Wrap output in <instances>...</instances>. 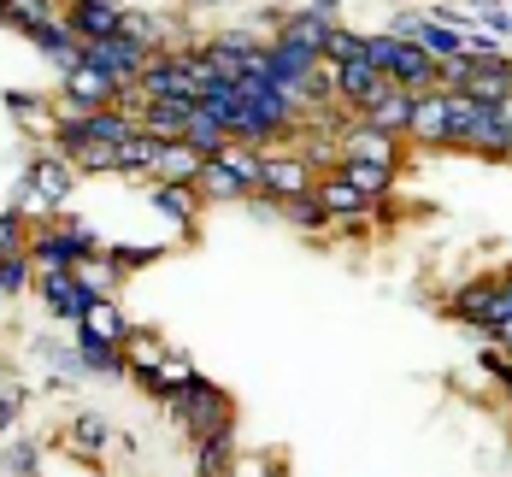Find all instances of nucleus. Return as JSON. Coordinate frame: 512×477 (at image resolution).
I'll list each match as a JSON object with an SVG mask.
<instances>
[{"label":"nucleus","instance_id":"nucleus-22","mask_svg":"<svg viewBox=\"0 0 512 477\" xmlns=\"http://www.w3.org/2000/svg\"><path fill=\"white\" fill-rule=\"evenodd\" d=\"M154 154H159V136L136 130V136H124L112 148V171H154Z\"/></svg>","mask_w":512,"mask_h":477},{"label":"nucleus","instance_id":"nucleus-21","mask_svg":"<svg viewBox=\"0 0 512 477\" xmlns=\"http://www.w3.org/2000/svg\"><path fill=\"white\" fill-rule=\"evenodd\" d=\"M312 195H318V207H324V218H359V212L371 207V201L359 195V189L348 183V177H336V183H318Z\"/></svg>","mask_w":512,"mask_h":477},{"label":"nucleus","instance_id":"nucleus-2","mask_svg":"<svg viewBox=\"0 0 512 477\" xmlns=\"http://www.w3.org/2000/svg\"><path fill=\"white\" fill-rule=\"evenodd\" d=\"M118 95H124V89H118V77L101 71V65H89V59H77V65L65 71V101H71L65 118H77V112H101V106H112Z\"/></svg>","mask_w":512,"mask_h":477},{"label":"nucleus","instance_id":"nucleus-5","mask_svg":"<svg viewBox=\"0 0 512 477\" xmlns=\"http://www.w3.org/2000/svg\"><path fill=\"white\" fill-rule=\"evenodd\" d=\"M471 59V53H465ZM471 101H483V106H495V101H507L512 95V53H489V59H471L465 65V83H460Z\"/></svg>","mask_w":512,"mask_h":477},{"label":"nucleus","instance_id":"nucleus-12","mask_svg":"<svg viewBox=\"0 0 512 477\" xmlns=\"http://www.w3.org/2000/svg\"><path fill=\"white\" fill-rule=\"evenodd\" d=\"M201 165L206 159L189 148V142H159V154H154V183H189L195 189V177H201Z\"/></svg>","mask_w":512,"mask_h":477},{"label":"nucleus","instance_id":"nucleus-27","mask_svg":"<svg viewBox=\"0 0 512 477\" xmlns=\"http://www.w3.org/2000/svg\"><path fill=\"white\" fill-rule=\"evenodd\" d=\"M359 53H365V36L342 30V24H336V30L324 36V59H330V65H348V59H359Z\"/></svg>","mask_w":512,"mask_h":477},{"label":"nucleus","instance_id":"nucleus-4","mask_svg":"<svg viewBox=\"0 0 512 477\" xmlns=\"http://www.w3.org/2000/svg\"><path fill=\"white\" fill-rule=\"evenodd\" d=\"M454 313L471 318V324H483V336H489V324H501L512 313V295H507V277H483V283H471L454 295Z\"/></svg>","mask_w":512,"mask_h":477},{"label":"nucleus","instance_id":"nucleus-13","mask_svg":"<svg viewBox=\"0 0 512 477\" xmlns=\"http://www.w3.org/2000/svg\"><path fill=\"white\" fill-rule=\"evenodd\" d=\"M189 112H195V101H142V130L148 136H159V142H183V130H189Z\"/></svg>","mask_w":512,"mask_h":477},{"label":"nucleus","instance_id":"nucleus-6","mask_svg":"<svg viewBox=\"0 0 512 477\" xmlns=\"http://www.w3.org/2000/svg\"><path fill=\"white\" fill-rule=\"evenodd\" d=\"M401 42V36H395ZM389 83H401L407 95H424V89H442V59L424 53L418 42H401L395 48V65H389Z\"/></svg>","mask_w":512,"mask_h":477},{"label":"nucleus","instance_id":"nucleus-10","mask_svg":"<svg viewBox=\"0 0 512 477\" xmlns=\"http://www.w3.org/2000/svg\"><path fill=\"white\" fill-rule=\"evenodd\" d=\"M36 289H42V301H48L53 313L71 318V324H77V318H83V307L95 301V295H89V289H83L71 271H42V277H36Z\"/></svg>","mask_w":512,"mask_h":477},{"label":"nucleus","instance_id":"nucleus-24","mask_svg":"<svg viewBox=\"0 0 512 477\" xmlns=\"http://www.w3.org/2000/svg\"><path fill=\"white\" fill-rule=\"evenodd\" d=\"M0 18L18 24L24 36H36L42 24H53V0H0Z\"/></svg>","mask_w":512,"mask_h":477},{"label":"nucleus","instance_id":"nucleus-16","mask_svg":"<svg viewBox=\"0 0 512 477\" xmlns=\"http://www.w3.org/2000/svg\"><path fill=\"white\" fill-rule=\"evenodd\" d=\"M95 342H112V348H124V336H130V324H124V313L112 307V295H95L89 307H83V318H77Z\"/></svg>","mask_w":512,"mask_h":477},{"label":"nucleus","instance_id":"nucleus-28","mask_svg":"<svg viewBox=\"0 0 512 477\" xmlns=\"http://www.w3.org/2000/svg\"><path fill=\"white\" fill-rule=\"evenodd\" d=\"M6 254H30V242H24V218H18V207L0 212V260Z\"/></svg>","mask_w":512,"mask_h":477},{"label":"nucleus","instance_id":"nucleus-8","mask_svg":"<svg viewBox=\"0 0 512 477\" xmlns=\"http://www.w3.org/2000/svg\"><path fill=\"white\" fill-rule=\"evenodd\" d=\"M71 195V165L65 159H36L30 171H24V207H59Z\"/></svg>","mask_w":512,"mask_h":477},{"label":"nucleus","instance_id":"nucleus-32","mask_svg":"<svg viewBox=\"0 0 512 477\" xmlns=\"http://www.w3.org/2000/svg\"><path fill=\"white\" fill-rule=\"evenodd\" d=\"M18 407H24L18 383H6V377H0V430H12V424H18Z\"/></svg>","mask_w":512,"mask_h":477},{"label":"nucleus","instance_id":"nucleus-26","mask_svg":"<svg viewBox=\"0 0 512 477\" xmlns=\"http://www.w3.org/2000/svg\"><path fill=\"white\" fill-rule=\"evenodd\" d=\"M195 448H201V477H224V466H230V448H236V430H218V436H201Z\"/></svg>","mask_w":512,"mask_h":477},{"label":"nucleus","instance_id":"nucleus-23","mask_svg":"<svg viewBox=\"0 0 512 477\" xmlns=\"http://www.w3.org/2000/svg\"><path fill=\"white\" fill-rule=\"evenodd\" d=\"M106 436H112V430H106L101 413H77V419H71V436H65V448L89 460V454H101L106 448Z\"/></svg>","mask_w":512,"mask_h":477},{"label":"nucleus","instance_id":"nucleus-7","mask_svg":"<svg viewBox=\"0 0 512 477\" xmlns=\"http://www.w3.org/2000/svg\"><path fill=\"white\" fill-rule=\"evenodd\" d=\"M407 136L412 142H424V148H448V89H424V95H412Z\"/></svg>","mask_w":512,"mask_h":477},{"label":"nucleus","instance_id":"nucleus-1","mask_svg":"<svg viewBox=\"0 0 512 477\" xmlns=\"http://www.w3.org/2000/svg\"><path fill=\"white\" fill-rule=\"evenodd\" d=\"M165 407H171V419L183 424L195 442L201 436H218V430H236V413H230V395L218 389V383H206V377H195V383H183L177 395H165Z\"/></svg>","mask_w":512,"mask_h":477},{"label":"nucleus","instance_id":"nucleus-14","mask_svg":"<svg viewBox=\"0 0 512 477\" xmlns=\"http://www.w3.org/2000/svg\"><path fill=\"white\" fill-rule=\"evenodd\" d=\"M359 118H365V124H377V130H389V136H407V118H412V95H407V89H401V83H389V89H383L377 101L365 106Z\"/></svg>","mask_w":512,"mask_h":477},{"label":"nucleus","instance_id":"nucleus-11","mask_svg":"<svg viewBox=\"0 0 512 477\" xmlns=\"http://www.w3.org/2000/svg\"><path fill=\"white\" fill-rule=\"evenodd\" d=\"M259 189L277 201H295V195H312V177L301 159H259Z\"/></svg>","mask_w":512,"mask_h":477},{"label":"nucleus","instance_id":"nucleus-31","mask_svg":"<svg viewBox=\"0 0 512 477\" xmlns=\"http://www.w3.org/2000/svg\"><path fill=\"white\" fill-rule=\"evenodd\" d=\"M0 466H6L12 477H30V472H36V448H30V442H18V448H6V460H0Z\"/></svg>","mask_w":512,"mask_h":477},{"label":"nucleus","instance_id":"nucleus-20","mask_svg":"<svg viewBox=\"0 0 512 477\" xmlns=\"http://www.w3.org/2000/svg\"><path fill=\"white\" fill-rule=\"evenodd\" d=\"M183 142H189L201 159H212V154H224V148H230V130H224V124H218L206 106H195V112H189V130H183Z\"/></svg>","mask_w":512,"mask_h":477},{"label":"nucleus","instance_id":"nucleus-25","mask_svg":"<svg viewBox=\"0 0 512 477\" xmlns=\"http://www.w3.org/2000/svg\"><path fill=\"white\" fill-rule=\"evenodd\" d=\"M154 207L177 224H195V189L189 183H154Z\"/></svg>","mask_w":512,"mask_h":477},{"label":"nucleus","instance_id":"nucleus-29","mask_svg":"<svg viewBox=\"0 0 512 477\" xmlns=\"http://www.w3.org/2000/svg\"><path fill=\"white\" fill-rule=\"evenodd\" d=\"M395 48H401L395 36H365V53H359V59H365L371 71H383V77H389V65H395Z\"/></svg>","mask_w":512,"mask_h":477},{"label":"nucleus","instance_id":"nucleus-3","mask_svg":"<svg viewBox=\"0 0 512 477\" xmlns=\"http://www.w3.org/2000/svg\"><path fill=\"white\" fill-rule=\"evenodd\" d=\"M83 59L101 65V71H112L118 89H130V83H142V71H148L154 53L136 48V42H124V36H95V42H83Z\"/></svg>","mask_w":512,"mask_h":477},{"label":"nucleus","instance_id":"nucleus-9","mask_svg":"<svg viewBox=\"0 0 512 477\" xmlns=\"http://www.w3.org/2000/svg\"><path fill=\"white\" fill-rule=\"evenodd\" d=\"M330 77H336V95H342L348 106H359V112H365V106H371L377 95H383V89H389V77H383V71H371L365 59L330 65Z\"/></svg>","mask_w":512,"mask_h":477},{"label":"nucleus","instance_id":"nucleus-15","mask_svg":"<svg viewBox=\"0 0 512 477\" xmlns=\"http://www.w3.org/2000/svg\"><path fill=\"white\" fill-rule=\"evenodd\" d=\"M118 12L124 6H106V0H71V36H83V42L118 36Z\"/></svg>","mask_w":512,"mask_h":477},{"label":"nucleus","instance_id":"nucleus-35","mask_svg":"<svg viewBox=\"0 0 512 477\" xmlns=\"http://www.w3.org/2000/svg\"><path fill=\"white\" fill-rule=\"evenodd\" d=\"M224 477H230V472H224Z\"/></svg>","mask_w":512,"mask_h":477},{"label":"nucleus","instance_id":"nucleus-17","mask_svg":"<svg viewBox=\"0 0 512 477\" xmlns=\"http://www.w3.org/2000/svg\"><path fill=\"white\" fill-rule=\"evenodd\" d=\"M336 24H324V18H312L307 6L301 12H289V18H277V36L289 42V48H307V53H318L324 59V36H330Z\"/></svg>","mask_w":512,"mask_h":477},{"label":"nucleus","instance_id":"nucleus-33","mask_svg":"<svg viewBox=\"0 0 512 477\" xmlns=\"http://www.w3.org/2000/svg\"><path fill=\"white\" fill-rule=\"evenodd\" d=\"M307 12L324 18V24H342V6H336V0H307Z\"/></svg>","mask_w":512,"mask_h":477},{"label":"nucleus","instance_id":"nucleus-34","mask_svg":"<svg viewBox=\"0 0 512 477\" xmlns=\"http://www.w3.org/2000/svg\"><path fill=\"white\" fill-rule=\"evenodd\" d=\"M189 6H218V0H189Z\"/></svg>","mask_w":512,"mask_h":477},{"label":"nucleus","instance_id":"nucleus-30","mask_svg":"<svg viewBox=\"0 0 512 477\" xmlns=\"http://www.w3.org/2000/svg\"><path fill=\"white\" fill-rule=\"evenodd\" d=\"M471 12H483L495 36H512V12H507V6H501V0H471Z\"/></svg>","mask_w":512,"mask_h":477},{"label":"nucleus","instance_id":"nucleus-18","mask_svg":"<svg viewBox=\"0 0 512 477\" xmlns=\"http://www.w3.org/2000/svg\"><path fill=\"white\" fill-rule=\"evenodd\" d=\"M342 177L354 183L365 201H383L395 189V165H383V159H342Z\"/></svg>","mask_w":512,"mask_h":477},{"label":"nucleus","instance_id":"nucleus-19","mask_svg":"<svg viewBox=\"0 0 512 477\" xmlns=\"http://www.w3.org/2000/svg\"><path fill=\"white\" fill-rule=\"evenodd\" d=\"M401 136H389V130H377V124H354L348 130V159H383V165H395L401 148H395Z\"/></svg>","mask_w":512,"mask_h":477}]
</instances>
